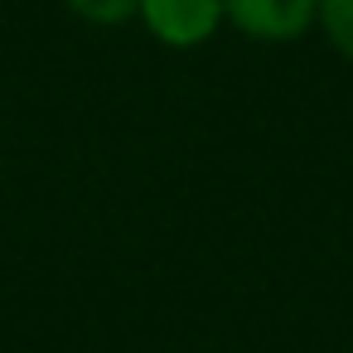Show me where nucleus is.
<instances>
[{"mask_svg":"<svg viewBox=\"0 0 353 353\" xmlns=\"http://www.w3.org/2000/svg\"><path fill=\"white\" fill-rule=\"evenodd\" d=\"M223 20H232L247 39L290 44L319 20V0H223Z\"/></svg>","mask_w":353,"mask_h":353,"instance_id":"nucleus-1","label":"nucleus"},{"mask_svg":"<svg viewBox=\"0 0 353 353\" xmlns=\"http://www.w3.org/2000/svg\"><path fill=\"white\" fill-rule=\"evenodd\" d=\"M145 30L170 49H194L218 34L223 25V0H141Z\"/></svg>","mask_w":353,"mask_h":353,"instance_id":"nucleus-2","label":"nucleus"},{"mask_svg":"<svg viewBox=\"0 0 353 353\" xmlns=\"http://www.w3.org/2000/svg\"><path fill=\"white\" fill-rule=\"evenodd\" d=\"M319 25L329 34V44L353 59V0H319Z\"/></svg>","mask_w":353,"mask_h":353,"instance_id":"nucleus-3","label":"nucleus"},{"mask_svg":"<svg viewBox=\"0 0 353 353\" xmlns=\"http://www.w3.org/2000/svg\"><path fill=\"white\" fill-rule=\"evenodd\" d=\"M63 6L92 25H126L141 15V0H63Z\"/></svg>","mask_w":353,"mask_h":353,"instance_id":"nucleus-4","label":"nucleus"}]
</instances>
